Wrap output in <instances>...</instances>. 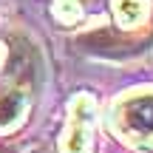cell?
I'll list each match as a JSON object with an SVG mask.
<instances>
[{
    "mask_svg": "<svg viewBox=\"0 0 153 153\" xmlns=\"http://www.w3.org/2000/svg\"><path fill=\"white\" fill-rule=\"evenodd\" d=\"M108 125L122 142L153 148V88L122 94L111 105Z\"/></svg>",
    "mask_w": 153,
    "mask_h": 153,
    "instance_id": "1",
    "label": "cell"
},
{
    "mask_svg": "<svg viewBox=\"0 0 153 153\" xmlns=\"http://www.w3.org/2000/svg\"><path fill=\"white\" fill-rule=\"evenodd\" d=\"M94 125H97V102L91 94H76L68 102V119L62 133V153H91Z\"/></svg>",
    "mask_w": 153,
    "mask_h": 153,
    "instance_id": "2",
    "label": "cell"
},
{
    "mask_svg": "<svg viewBox=\"0 0 153 153\" xmlns=\"http://www.w3.org/2000/svg\"><path fill=\"white\" fill-rule=\"evenodd\" d=\"M28 99L20 88H0V133H9L26 119Z\"/></svg>",
    "mask_w": 153,
    "mask_h": 153,
    "instance_id": "3",
    "label": "cell"
},
{
    "mask_svg": "<svg viewBox=\"0 0 153 153\" xmlns=\"http://www.w3.org/2000/svg\"><path fill=\"white\" fill-rule=\"evenodd\" d=\"M111 11L122 28H136L148 17V0H111Z\"/></svg>",
    "mask_w": 153,
    "mask_h": 153,
    "instance_id": "4",
    "label": "cell"
},
{
    "mask_svg": "<svg viewBox=\"0 0 153 153\" xmlns=\"http://www.w3.org/2000/svg\"><path fill=\"white\" fill-rule=\"evenodd\" d=\"M54 17L62 26H74L82 20V6L79 0H54Z\"/></svg>",
    "mask_w": 153,
    "mask_h": 153,
    "instance_id": "5",
    "label": "cell"
},
{
    "mask_svg": "<svg viewBox=\"0 0 153 153\" xmlns=\"http://www.w3.org/2000/svg\"><path fill=\"white\" fill-rule=\"evenodd\" d=\"M6 62H9V48H6V43H3V40H0V74H3Z\"/></svg>",
    "mask_w": 153,
    "mask_h": 153,
    "instance_id": "6",
    "label": "cell"
}]
</instances>
